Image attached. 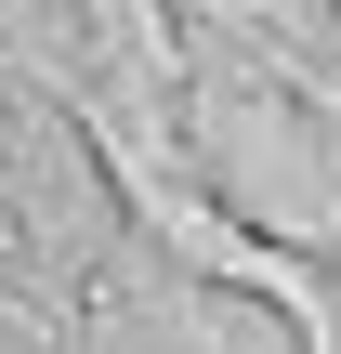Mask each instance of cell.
Here are the masks:
<instances>
[{"instance_id":"1","label":"cell","mask_w":341,"mask_h":354,"mask_svg":"<svg viewBox=\"0 0 341 354\" xmlns=\"http://www.w3.org/2000/svg\"><path fill=\"white\" fill-rule=\"evenodd\" d=\"M171 223L197 236V263H210V276H237V289H263V302L289 315V342H329V302H315V289H302V276H289L276 250H250V236H237V223H210V210H171Z\"/></svg>"},{"instance_id":"2","label":"cell","mask_w":341,"mask_h":354,"mask_svg":"<svg viewBox=\"0 0 341 354\" xmlns=\"http://www.w3.org/2000/svg\"><path fill=\"white\" fill-rule=\"evenodd\" d=\"M105 26H118V39H131L145 66H171V39H158V0H105Z\"/></svg>"},{"instance_id":"3","label":"cell","mask_w":341,"mask_h":354,"mask_svg":"<svg viewBox=\"0 0 341 354\" xmlns=\"http://www.w3.org/2000/svg\"><path fill=\"white\" fill-rule=\"evenodd\" d=\"M0 250H13V223H0Z\"/></svg>"}]
</instances>
